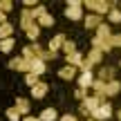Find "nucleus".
<instances>
[{
	"instance_id": "11",
	"label": "nucleus",
	"mask_w": 121,
	"mask_h": 121,
	"mask_svg": "<svg viewBox=\"0 0 121 121\" xmlns=\"http://www.w3.org/2000/svg\"><path fill=\"white\" fill-rule=\"evenodd\" d=\"M85 60L92 65V67H96L99 63H103V52H101V49H94V47H92V49H90V54L85 56Z\"/></svg>"
},
{
	"instance_id": "6",
	"label": "nucleus",
	"mask_w": 121,
	"mask_h": 121,
	"mask_svg": "<svg viewBox=\"0 0 121 121\" xmlns=\"http://www.w3.org/2000/svg\"><path fill=\"white\" fill-rule=\"evenodd\" d=\"M47 92H49V85L45 81H38L34 87H31V96H34V99H45Z\"/></svg>"
},
{
	"instance_id": "34",
	"label": "nucleus",
	"mask_w": 121,
	"mask_h": 121,
	"mask_svg": "<svg viewBox=\"0 0 121 121\" xmlns=\"http://www.w3.org/2000/svg\"><path fill=\"white\" fill-rule=\"evenodd\" d=\"M22 121H40L38 117H22Z\"/></svg>"
},
{
	"instance_id": "1",
	"label": "nucleus",
	"mask_w": 121,
	"mask_h": 121,
	"mask_svg": "<svg viewBox=\"0 0 121 121\" xmlns=\"http://www.w3.org/2000/svg\"><path fill=\"white\" fill-rule=\"evenodd\" d=\"M83 7H87L92 13H96V16H105L114 4H112V2H105V0H85Z\"/></svg>"
},
{
	"instance_id": "19",
	"label": "nucleus",
	"mask_w": 121,
	"mask_h": 121,
	"mask_svg": "<svg viewBox=\"0 0 121 121\" xmlns=\"http://www.w3.org/2000/svg\"><path fill=\"white\" fill-rule=\"evenodd\" d=\"M40 121H56L58 119V112H56V108H45L43 112H40Z\"/></svg>"
},
{
	"instance_id": "36",
	"label": "nucleus",
	"mask_w": 121,
	"mask_h": 121,
	"mask_svg": "<svg viewBox=\"0 0 121 121\" xmlns=\"http://www.w3.org/2000/svg\"><path fill=\"white\" fill-rule=\"evenodd\" d=\"M117 119H119V121H121V108H119V110H117Z\"/></svg>"
},
{
	"instance_id": "4",
	"label": "nucleus",
	"mask_w": 121,
	"mask_h": 121,
	"mask_svg": "<svg viewBox=\"0 0 121 121\" xmlns=\"http://www.w3.org/2000/svg\"><path fill=\"white\" fill-rule=\"evenodd\" d=\"M83 25H85V29H99V27L103 25V16H96V13H87V16L83 18Z\"/></svg>"
},
{
	"instance_id": "27",
	"label": "nucleus",
	"mask_w": 121,
	"mask_h": 121,
	"mask_svg": "<svg viewBox=\"0 0 121 121\" xmlns=\"http://www.w3.org/2000/svg\"><path fill=\"white\" fill-rule=\"evenodd\" d=\"M25 83H27L29 87H34L36 83H38V76H36V74H31V72H27V74H25Z\"/></svg>"
},
{
	"instance_id": "28",
	"label": "nucleus",
	"mask_w": 121,
	"mask_h": 121,
	"mask_svg": "<svg viewBox=\"0 0 121 121\" xmlns=\"http://www.w3.org/2000/svg\"><path fill=\"white\" fill-rule=\"evenodd\" d=\"M7 117H9V121H20V119H22L20 112H18L16 108H9V110H7Z\"/></svg>"
},
{
	"instance_id": "17",
	"label": "nucleus",
	"mask_w": 121,
	"mask_h": 121,
	"mask_svg": "<svg viewBox=\"0 0 121 121\" xmlns=\"http://www.w3.org/2000/svg\"><path fill=\"white\" fill-rule=\"evenodd\" d=\"M121 92V81H108V85H105V96H117Z\"/></svg>"
},
{
	"instance_id": "29",
	"label": "nucleus",
	"mask_w": 121,
	"mask_h": 121,
	"mask_svg": "<svg viewBox=\"0 0 121 121\" xmlns=\"http://www.w3.org/2000/svg\"><path fill=\"white\" fill-rule=\"evenodd\" d=\"M110 45H112V47H121V34H112V38H110Z\"/></svg>"
},
{
	"instance_id": "15",
	"label": "nucleus",
	"mask_w": 121,
	"mask_h": 121,
	"mask_svg": "<svg viewBox=\"0 0 121 121\" xmlns=\"http://www.w3.org/2000/svg\"><path fill=\"white\" fill-rule=\"evenodd\" d=\"M83 60H85V56H83V54L81 52H74V54H67V56H65V63H67V65H72V67H81V63H83Z\"/></svg>"
},
{
	"instance_id": "12",
	"label": "nucleus",
	"mask_w": 121,
	"mask_h": 121,
	"mask_svg": "<svg viewBox=\"0 0 121 121\" xmlns=\"http://www.w3.org/2000/svg\"><path fill=\"white\" fill-rule=\"evenodd\" d=\"M36 25L40 27V29H45V27H54V16L49 11H45V13H40L38 18H36Z\"/></svg>"
},
{
	"instance_id": "37",
	"label": "nucleus",
	"mask_w": 121,
	"mask_h": 121,
	"mask_svg": "<svg viewBox=\"0 0 121 121\" xmlns=\"http://www.w3.org/2000/svg\"><path fill=\"white\" fill-rule=\"evenodd\" d=\"M85 121H96V119H85Z\"/></svg>"
},
{
	"instance_id": "3",
	"label": "nucleus",
	"mask_w": 121,
	"mask_h": 121,
	"mask_svg": "<svg viewBox=\"0 0 121 121\" xmlns=\"http://www.w3.org/2000/svg\"><path fill=\"white\" fill-rule=\"evenodd\" d=\"M7 67L13 69V72H22V74H27V72H29V67H31V63H29V60H25L22 56H18V58H11V60H9Z\"/></svg>"
},
{
	"instance_id": "21",
	"label": "nucleus",
	"mask_w": 121,
	"mask_h": 121,
	"mask_svg": "<svg viewBox=\"0 0 121 121\" xmlns=\"http://www.w3.org/2000/svg\"><path fill=\"white\" fill-rule=\"evenodd\" d=\"M4 38H13V25H9V22L0 25V40Z\"/></svg>"
},
{
	"instance_id": "2",
	"label": "nucleus",
	"mask_w": 121,
	"mask_h": 121,
	"mask_svg": "<svg viewBox=\"0 0 121 121\" xmlns=\"http://www.w3.org/2000/svg\"><path fill=\"white\" fill-rule=\"evenodd\" d=\"M43 52H45V49L40 47L38 43L25 45V49H22V58L29 60V63H34V60H43Z\"/></svg>"
},
{
	"instance_id": "16",
	"label": "nucleus",
	"mask_w": 121,
	"mask_h": 121,
	"mask_svg": "<svg viewBox=\"0 0 121 121\" xmlns=\"http://www.w3.org/2000/svg\"><path fill=\"white\" fill-rule=\"evenodd\" d=\"M96 78L99 81H114V67H110V65H105V67H101L99 69V74H96Z\"/></svg>"
},
{
	"instance_id": "26",
	"label": "nucleus",
	"mask_w": 121,
	"mask_h": 121,
	"mask_svg": "<svg viewBox=\"0 0 121 121\" xmlns=\"http://www.w3.org/2000/svg\"><path fill=\"white\" fill-rule=\"evenodd\" d=\"M74 99H78L83 103V101L87 99V90H83V87H76V90H74Z\"/></svg>"
},
{
	"instance_id": "13",
	"label": "nucleus",
	"mask_w": 121,
	"mask_h": 121,
	"mask_svg": "<svg viewBox=\"0 0 121 121\" xmlns=\"http://www.w3.org/2000/svg\"><path fill=\"white\" fill-rule=\"evenodd\" d=\"M13 108L20 112V117H27V114H29V110H31V103H29L27 99H22V96H18V99H16V105H13Z\"/></svg>"
},
{
	"instance_id": "7",
	"label": "nucleus",
	"mask_w": 121,
	"mask_h": 121,
	"mask_svg": "<svg viewBox=\"0 0 121 121\" xmlns=\"http://www.w3.org/2000/svg\"><path fill=\"white\" fill-rule=\"evenodd\" d=\"M31 25H36V18H34V13H31V9H22L20 11V27H22V31H25L27 27H31Z\"/></svg>"
},
{
	"instance_id": "32",
	"label": "nucleus",
	"mask_w": 121,
	"mask_h": 121,
	"mask_svg": "<svg viewBox=\"0 0 121 121\" xmlns=\"http://www.w3.org/2000/svg\"><path fill=\"white\" fill-rule=\"evenodd\" d=\"M67 7H83L81 0H67Z\"/></svg>"
},
{
	"instance_id": "25",
	"label": "nucleus",
	"mask_w": 121,
	"mask_h": 121,
	"mask_svg": "<svg viewBox=\"0 0 121 121\" xmlns=\"http://www.w3.org/2000/svg\"><path fill=\"white\" fill-rule=\"evenodd\" d=\"M11 9H13V2H11V0H0V11H2V13H9Z\"/></svg>"
},
{
	"instance_id": "23",
	"label": "nucleus",
	"mask_w": 121,
	"mask_h": 121,
	"mask_svg": "<svg viewBox=\"0 0 121 121\" xmlns=\"http://www.w3.org/2000/svg\"><path fill=\"white\" fill-rule=\"evenodd\" d=\"M13 45H16V40H13V38H4V40H0V52L9 54V52L13 49Z\"/></svg>"
},
{
	"instance_id": "38",
	"label": "nucleus",
	"mask_w": 121,
	"mask_h": 121,
	"mask_svg": "<svg viewBox=\"0 0 121 121\" xmlns=\"http://www.w3.org/2000/svg\"><path fill=\"white\" fill-rule=\"evenodd\" d=\"M119 67H121V60H119Z\"/></svg>"
},
{
	"instance_id": "5",
	"label": "nucleus",
	"mask_w": 121,
	"mask_h": 121,
	"mask_svg": "<svg viewBox=\"0 0 121 121\" xmlns=\"http://www.w3.org/2000/svg\"><path fill=\"white\" fill-rule=\"evenodd\" d=\"M110 117H112V105H110V103L99 105V110L92 114V119H96V121H105V119H110Z\"/></svg>"
},
{
	"instance_id": "10",
	"label": "nucleus",
	"mask_w": 121,
	"mask_h": 121,
	"mask_svg": "<svg viewBox=\"0 0 121 121\" xmlns=\"http://www.w3.org/2000/svg\"><path fill=\"white\" fill-rule=\"evenodd\" d=\"M94 74L92 72H81L78 74V87H83V90H87V87H92L94 85Z\"/></svg>"
},
{
	"instance_id": "24",
	"label": "nucleus",
	"mask_w": 121,
	"mask_h": 121,
	"mask_svg": "<svg viewBox=\"0 0 121 121\" xmlns=\"http://www.w3.org/2000/svg\"><path fill=\"white\" fill-rule=\"evenodd\" d=\"M63 52H65V56H67V54H74V52H78V47H76V43L67 40V43L63 45Z\"/></svg>"
},
{
	"instance_id": "8",
	"label": "nucleus",
	"mask_w": 121,
	"mask_h": 121,
	"mask_svg": "<svg viewBox=\"0 0 121 121\" xmlns=\"http://www.w3.org/2000/svg\"><path fill=\"white\" fill-rule=\"evenodd\" d=\"M78 69L72 67V65H63V67H58V78H63V81H72V78H76Z\"/></svg>"
},
{
	"instance_id": "30",
	"label": "nucleus",
	"mask_w": 121,
	"mask_h": 121,
	"mask_svg": "<svg viewBox=\"0 0 121 121\" xmlns=\"http://www.w3.org/2000/svg\"><path fill=\"white\" fill-rule=\"evenodd\" d=\"M58 56V54L56 52H49V49H45V52H43V60H52V58H56Z\"/></svg>"
},
{
	"instance_id": "33",
	"label": "nucleus",
	"mask_w": 121,
	"mask_h": 121,
	"mask_svg": "<svg viewBox=\"0 0 121 121\" xmlns=\"http://www.w3.org/2000/svg\"><path fill=\"white\" fill-rule=\"evenodd\" d=\"M60 121H78V119L74 117V114H63V117H60Z\"/></svg>"
},
{
	"instance_id": "22",
	"label": "nucleus",
	"mask_w": 121,
	"mask_h": 121,
	"mask_svg": "<svg viewBox=\"0 0 121 121\" xmlns=\"http://www.w3.org/2000/svg\"><path fill=\"white\" fill-rule=\"evenodd\" d=\"M108 20L112 22V25H119V22H121V11L117 9V4H114V7L108 11Z\"/></svg>"
},
{
	"instance_id": "14",
	"label": "nucleus",
	"mask_w": 121,
	"mask_h": 121,
	"mask_svg": "<svg viewBox=\"0 0 121 121\" xmlns=\"http://www.w3.org/2000/svg\"><path fill=\"white\" fill-rule=\"evenodd\" d=\"M65 18L67 20H83V7H67L65 9Z\"/></svg>"
},
{
	"instance_id": "9",
	"label": "nucleus",
	"mask_w": 121,
	"mask_h": 121,
	"mask_svg": "<svg viewBox=\"0 0 121 121\" xmlns=\"http://www.w3.org/2000/svg\"><path fill=\"white\" fill-rule=\"evenodd\" d=\"M67 43V38H65V34H56L52 40H49V45H47V49L49 52H56L58 54V49H63V45Z\"/></svg>"
},
{
	"instance_id": "35",
	"label": "nucleus",
	"mask_w": 121,
	"mask_h": 121,
	"mask_svg": "<svg viewBox=\"0 0 121 121\" xmlns=\"http://www.w3.org/2000/svg\"><path fill=\"white\" fill-rule=\"evenodd\" d=\"M4 18H7V13H2V11H0V25H4V22H7Z\"/></svg>"
},
{
	"instance_id": "31",
	"label": "nucleus",
	"mask_w": 121,
	"mask_h": 121,
	"mask_svg": "<svg viewBox=\"0 0 121 121\" xmlns=\"http://www.w3.org/2000/svg\"><path fill=\"white\" fill-rule=\"evenodd\" d=\"M22 7H38V2H36V0H22Z\"/></svg>"
},
{
	"instance_id": "20",
	"label": "nucleus",
	"mask_w": 121,
	"mask_h": 121,
	"mask_svg": "<svg viewBox=\"0 0 121 121\" xmlns=\"http://www.w3.org/2000/svg\"><path fill=\"white\" fill-rule=\"evenodd\" d=\"M40 31H43V29H40L38 25H31V27H27V29H25V36L31 40V43H36V38L40 36Z\"/></svg>"
},
{
	"instance_id": "18",
	"label": "nucleus",
	"mask_w": 121,
	"mask_h": 121,
	"mask_svg": "<svg viewBox=\"0 0 121 121\" xmlns=\"http://www.w3.org/2000/svg\"><path fill=\"white\" fill-rule=\"evenodd\" d=\"M29 72L36 74V76H43V74L47 72V63H45V60H34L31 67H29Z\"/></svg>"
}]
</instances>
